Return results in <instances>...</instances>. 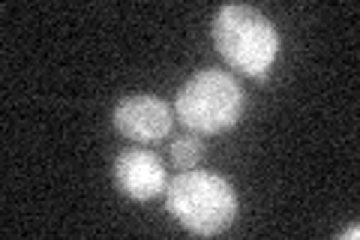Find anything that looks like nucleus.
<instances>
[{
    "mask_svg": "<svg viewBox=\"0 0 360 240\" xmlns=\"http://www.w3.org/2000/svg\"><path fill=\"white\" fill-rule=\"evenodd\" d=\"M213 45L229 70L250 78H267L283 39L274 21L258 9L246 4H225L213 18Z\"/></svg>",
    "mask_w": 360,
    "mask_h": 240,
    "instance_id": "1",
    "label": "nucleus"
},
{
    "mask_svg": "<svg viewBox=\"0 0 360 240\" xmlns=\"http://www.w3.org/2000/svg\"><path fill=\"white\" fill-rule=\"evenodd\" d=\"M165 208L186 232L213 237L238 220V192L222 175L189 168L165 184Z\"/></svg>",
    "mask_w": 360,
    "mask_h": 240,
    "instance_id": "2",
    "label": "nucleus"
},
{
    "mask_svg": "<svg viewBox=\"0 0 360 240\" xmlns=\"http://www.w3.org/2000/svg\"><path fill=\"white\" fill-rule=\"evenodd\" d=\"M246 96L238 78L217 66L198 70L180 84L174 96V114L186 130L198 135H219L240 123Z\"/></svg>",
    "mask_w": 360,
    "mask_h": 240,
    "instance_id": "3",
    "label": "nucleus"
},
{
    "mask_svg": "<svg viewBox=\"0 0 360 240\" xmlns=\"http://www.w3.org/2000/svg\"><path fill=\"white\" fill-rule=\"evenodd\" d=\"M111 120H115V130L123 139L135 144H153L172 132L174 111L165 99L153 94H129L115 106Z\"/></svg>",
    "mask_w": 360,
    "mask_h": 240,
    "instance_id": "4",
    "label": "nucleus"
},
{
    "mask_svg": "<svg viewBox=\"0 0 360 240\" xmlns=\"http://www.w3.org/2000/svg\"><path fill=\"white\" fill-rule=\"evenodd\" d=\"M111 180H115L120 196H127L132 201H150L165 192L168 171L153 151L127 147V151L117 153L115 165H111Z\"/></svg>",
    "mask_w": 360,
    "mask_h": 240,
    "instance_id": "5",
    "label": "nucleus"
},
{
    "mask_svg": "<svg viewBox=\"0 0 360 240\" xmlns=\"http://www.w3.org/2000/svg\"><path fill=\"white\" fill-rule=\"evenodd\" d=\"M201 159H205V141L198 139V135H180V139H174L172 144V163L174 168H195Z\"/></svg>",
    "mask_w": 360,
    "mask_h": 240,
    "instance_id": "6",
    "label": "nucleus"
},
{
    "mask_svg": "<svg viewBox=\"0 0 360 240\" xmlns=\"http://www.w3.org/2000/svg\"><path fill=\"white\" fill-rule=\"evenodd\" d=\"M340 237H352V240H354V237H360V228H357V225H352V228H345V232H342Z\"/></svg>",
    "mask_w": 360,
    "mask_h": 240,
    "instance_id": "7",
    "label": "nucleus"
}]
</instances>
